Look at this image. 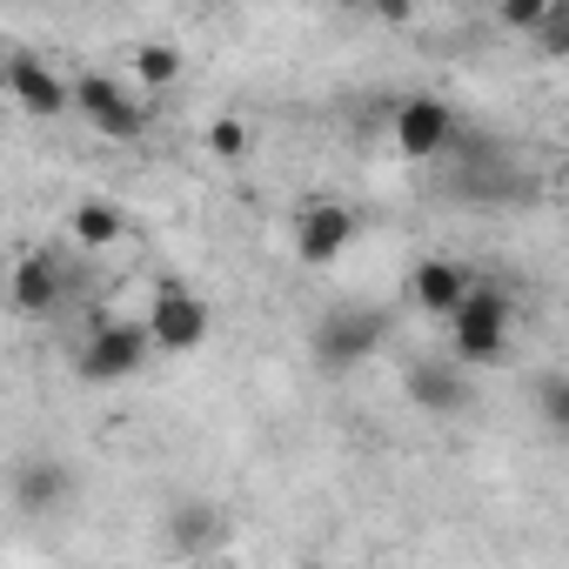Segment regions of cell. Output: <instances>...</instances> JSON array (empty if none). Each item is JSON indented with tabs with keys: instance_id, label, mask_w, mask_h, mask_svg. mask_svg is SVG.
I'll return each mask as SVG.
<instances>
[{
	"instance_id": "obj_1",
	"label": "cell",
	"mask_w": 569,
	"mask_h": 569,
	"mask_svg": "<svg viewBox=\"0 0 569 569\" xmlns=\"http://www.w3.org/2000/svg\"><path fill=\"white\" fill-rule=\"evenodd\" d=\"M516 322H522L516 296L502 289V281H482V274H476V289L449 309V362H456V369H489V362H502L509 342H516Z\"/></svg>"
},
{
	"instance_id": "obj_2",
	"label": "cell",
	"mask_w": 569,
	"mask_h": 569,
	"mask_svg": "<svg viewBox=\"0 0 569 569\" xmlns=\"http://www.w3.org/2000/svg\"><path fill=\"white\" fill-rule=\"evenodd\" d=\"M74 296V254L54 248V241H28L0 261V302H8L21 322H41L54 316L61 302Z\"/></svg>"
},
{
	"instance_id": "obj_3",
	"label": "cell",
	"mask_w": 569,
	"mask_h": 569,
	"mask_svg": "<svg viewBox=\"0 0 569 569\" xmlns=\"http://www.w3.org/2000/svg\"><path fill=\"white\" fill-rule=\"evenodd\" d=\"M68 114H81L101 141H148V128H154V101H141L108 68H81L68 81Z\"/></svg>"
},
{
	"instance_id": "obj_4",
	"label": "cell",
	"mask_w": 569,
	"mask_h": 569,
	"mask_svg": "<svg viewBox=\"0 0 569 569\" xmlns=\"http://www.w3.org/2000/svg\"><path fill=\"white\" fill-rule=\"evenodd\" d=\"M148 362H154V349H148L141 322H121V316L94 322V329L81 336V349H74V376H81L88 389H128V382L148 376Z\"/></svg>"
},
{
	"instance_id": "obj_5",
	"label": "cell",
	"mask_w": 569,
	"mask_h": 569,
	"mask_svg": "<svg viewBox=\"0 0 569 569\" xmlns=\"http://www.w3.org/2000/svg\"><path fill=\"white\" fill-rule=\"evenodd\" d=\"M134 322H141L154 356H194L208 342V329H214V309H208V296L188 289V281H161Z\"/></svg>"
},
{
	"instance_id": "obj_6",
	"label": "cell",
	"mask_w": 569,
	"mask_h": 569,
	"mask_svg": "<svg viewBox=\"0 0 569 569\" xmlns=\"http://www.w3.org/2000/svg\"><path fill=\"white\" fill-rule=\"evenodd\" d=\"M289 241H296V261H302V268H336V261L362 241V214H356V201H342V194H316V201L296 208Z\"/></svg>"
},
{
	"instance_id": "obj_7",
	"label": "cell",
	"mask_w": 569,
	"mask_h": 569,
	"mask_svg": "<svg viewBox=\"0 0 569 569\" xmlns=\"http://www.w3.org/2000/svg\"><path fill=\"white\" fill-rule=\"evenodd\" d=\"M389 134H396L402 161H436V154H449V148H456V134H462V114H456V101H449V94H429V88H416V94H402V101H396V114H389Z\"/></svg>"
},
{
	"instance_id": "obj_8",
	"label": "cell",
	"mask_w": 569,
	"mask_h": 569,
	"mask_svg": "<svg viewBox=\"0 0 569 569\" xmlns=\"http://www.w3.org/2000/svg\"><path fill=\"white\" fill-rule=\"evenodd\" d=\"M389 342V309L376 302H342L316 322V362L322 369H356Z\"/></svg>"
},
{
	"instance_id": "obj_9",
	"label": "cell",
	"mask_w": 569,
	"mask_h": 569,
	"mask_svg": "<svg viewBox=\"0 0 569 569\" xmlns=\"http://www.w3.org/2000/svg\"><path fill=\"white\" fill-rule=\"evenodd\" d=\"M0 88H8L14 108H28L34 121H61L68 114V81L54 74V61L14 48V54H0Z\"/></svg>"
},
{
	"instance_id": "obj_10",
	"label": "cell",
	"mask_w": 569,
	"mask_h": 569,
	"mask_svg": "<svg viewBox=\"0 0 569 569\" xmlns=\"http://www.w3.org/2000/svg\"><path fill=\"white\" fill-rule=\"evenodd\" d=\"M8 502H14L28 522H48L54 509L74 502V469H68L61 456H28V462H14V476H8Z\"/></svg>"
},
{
	"instance_id": "obj_11",
	"label": "cell",
	"mask_w": 569,
	"mask_h": 569,
	"mask_svg": "<svg viewBox=\"0 0 569 569\" xmlns=\"http://www.w3.org/2000/svg\"><path fill=\"white\" fill-rule=\"evenodd\" d=\"M469 289H476V268L462 254H422V261H409V302L422 316H436V322H449V309Z\"/></svg>"
},
{
	"instance_id": "obj_12",
	"label": "cell",
	"mask_w": 569,
	"mask_h": 569,
	"mask_svg": "<svg viewBox=\"0 0 569 569\" xmlns=\"http://www.w3.org/2000/svg\"><path fill=\"white\" fill-rule=\"evenodd\" d=\"M161 536H168V549H174V562H201L208 549H221V542H228V516H221L214 502H201V496H188V502H174V509H168V522H161Z\"/></svg>"
},
{
	"instance_id": "obj_13",
	"label": "cell",
	"mask_w": 569,
	"mask_h": 569,
	"mask_svg": "<svg viewBox=\"0 0 569 569\" xmlns=\"http://www.w3.org/2000/svg\"><path fill=\"white\" fill-rule=\"evenodd\" d=\"M402 389H409V402H416L422 416H462V409L476 402V382H469V369H456V362H416Z\"/></svg>"
},
{
	"instance_id": "obj_14",
	"label": "cell",
	"mask_w": 569,
	"mask_h": 569,
	"mask_svg": "<svg viewBox=\"0 0 569 569\" xmlns=\"http://www.w3.org/2000/svg\"><path fill=\"white\" fill-rule=\"evenodd\" d=\"M68 241H74L81 254H108V248H121V241H128V208L108 201V194H81V201L68 208Z\"/></svg>"
},
{
	"instance_id": "obj_15",
	"label": "cell",
	"mask_w": 569,
	"mask_h": 569,
	"mask_svg": "<svg viewBox=\"0 0 569 569\" xmlns=\"http://www.w3.org/2000/svg\"><path fill=\"white\" fill-rule=\"evenodd\" d=\"M181 74H188V54H181L174 41H134V48H128V74H121V81H128L141 101H154V94H168Z\"/></svg>"
},
{
	"instance_id": "obj_16",
	"label": "cell",
	"mask_w": 569,
	"mask_h": 569,
	"mask_svg": "<svg viewBox=\"0 0 569 569\" xmlns=\"http://www.w3.org/2000/svg\"><path fill=\"white\" fill-rule=\"evenodd\" d=\"M248 148H254V128H248L241 114H214V121H208V154H214V161L234 168V161H248Z\"/></svg>"
},
{
	"instance_id": "obj_17",
	"label": "cell",
	"mask_w": 569,
	"mask_h": 569,
	"mask_svg": "<svg viewBox=\"0 0 569 569\" xmlns=\"http://www.w3.org/2000/svg\"><path fill=\"white\" fill-rule=\"evenodd\" d=\"M536 402H542V429H549V436H562V429H569V376H562V369H542Z\"/></svg>"
},
{
	"instance_id": "obj_18",
	"label": "cell",
	"mask_w": 569,
	"mask_h": 569,
	"mask_svg": "<svg viewBox=\"0 0 569 569\" xmlns=\"http://www.w3.org/2000/svg\"><path fill=\"white\" fill-rule=\"evenodd\" d=\"M161 569H201V562H161Z\"/></svg>"
},
{
	"instance_id": "obj_19",
	"label": "cell",
	"mask_w": 569,
	"mask_h": 569,
	"mask_svg": "<svg viewBox=\"0 0 569 569\" xmlns=\"http://www.w3.org/2000/svg\"><path fill=\"white\" fill-rule=\"evenodd\" d=\"M0 94H8V88H0Z\"/></svg>"
}]
</instances>
